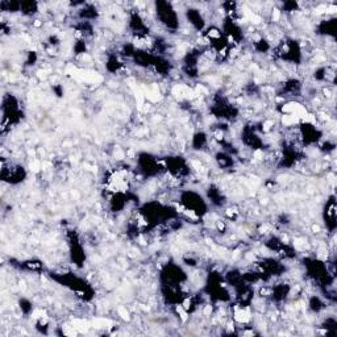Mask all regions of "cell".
Returning a JSON list of instances; mask_svg holds the SVG:
<instances>
[{
	"mask_svg": "<svg viewBox=\"0 0 337 337\" xmlns=\"http://www.w3.org/2000/svg\"><path fill=\"white\" fill-rule=\"evenodd\" d=\"M323 220H324L328 231L333 233L336 229V200H334L333 195L325 203L324 211H323Z\"/></svg>",
	"mask_w": 337,
	"mask_h": 337,
	"instance_id": "4fadbf2b",
	"label": "cell"
},
{
	"mask_svg": "<svg viewBox=\"0 0 337 337\" xmlns=\"http://www.w3.org/2000/svg\"><path fill=\"white\" fill-rule=\"evenodd\" d=\"M302 91V82L297 78H290L284 82L281 88V95H287V97H297Z\"/></svg>",
	"mask_w": 337,
	"mask_h": 337,
	"instance_id": "d6986e66",
	"label": "cell"
},
{
	"mask_svg": "<svg viewBox=\"0 0 337 337\" xmlns=\"http://www.w3.org/2000/svg\"><path fill=\"white\" fill-rule=\"evenodd\" d=\"M207 202L209 204H212L215 207H223L225 204V195L222 191V188L215 186V184H209L206 191Z\"/></svg>",
	"mask_w": 337,
	"mask_h": 337,
	"instance_id": "9a60e30c",
	"label": "cell"
},
{
	"mask_svg": "<svg viewBox=\"0 0 337 337\" xmlns=\"http://www.w3.org/2000/svg\"><path fill=\"white\" fill-rule=\"evenodd\" d=\"M123 66H124V63L122 62L117 54H109L106 62L107 71L115 74V73H119L123 69Z\"/></svg>",
	"mask_w": 337,
	"mask_h": 337,
	"instance_id": "44dd1931",
	"label": "cell"
},
{
	"mask_svg": "<svg viewBox=\"0 0 337 337\" xmlns=\"http://www.w3.org/2000/svg\"><path fill=\"white\" fill-rule=\"evenodd\" d=\"M74 52L75 54H84L87 52V42L84 38H78V40L75 41L74 44Z\"/></svg>",
	"mask_w": 337,
	"mask_h": 337,
	"instance_id": "f1b7e54d",
	"label": "cell"
},
{
	"mask_svg": "<svg viewBox=\"0 0 337 337\" xmlns=\"http://www.w3.org/2000/svg\"><path fill=\"white\" fill-rule=\"evenodd\" d=\"M241 140L248 148L253 150L263 149V145H265L263 138L258 133V128L253 124H248L244 127L243 132H241Z\"/></svg>",
	"mask_w": 337,
	"mask_h": 337,
	"instance_id": "8fae6325",
	"label": "cell"
},
{
	"mask_svg": "<svg viewBox=\"0 0 337 337\" xmlns=\"http://www.w3.org/2000/svg\"><path fill=\"white\" fill-rule=\"evenodd\" d=\"M99 17V11L94 4L84 3L83 6L79 7L78 10V19L79 21H94Z\"/></svg>",
	"mask_w": 337,
	"mask_h": 337,
	"instance_id": "e0dca14e",
	"label": "cell"
},
{
	"mask_svg": "<svg viewBox=\"0 0 337 337\" xmlns=\"http://www.w3.org/2000/svg\"><path fill=\"white\" fill-rule=\"evenodd\" d=\"M0 10L3 12H20L21 10V2H17V0H3L0 2Z\"/></svg>",
	"mask_w": 337,
	"mask_h": 337,
	"instance_id": "cb8c5ba5",
	"label": "cell"
},
{
	"mask_svg": "<svg viewBox=\"0 0 337 337\" xmlns=\"http://www.w3.org/2000/svg\"><path fill=\"white\" fill-rule=\"evenodd\" d=\"M336 17H328L322 20L316 27V33L325 37H334L336 36Z\"/></svg>",
	"mask_w": 337,
	"mask_h": 337,
	"instance_id": "2e32d148",
	"label": "cell"
},
{
	"mask_svg": "<svg viewBox=\"0 0 337 337\" xmlns=\"http://www.w3.org/2000/svg\"><path fill=\"white\" fill-rule=\"evenodd\" d=\"M69 248H70V257L75 266L82 268L83 263L86 262V253H84L83 245H82L81 240L77 236L75 232H70L69 233Z\"/></svg>",
	"mask_w": 337,
	"mask_h": 337,
	"instance_id": "7c38bea8",
	"label": "cell"
},
{
	"mask_svg": "<svg viewBox=\"0 0 337 337\" xmlns=\"http://www.w3.org/2000/svg\"><path fill=\"white\" fill-rule=\"evenodd\" d=\"M209 111L215 117L220 119L222 122H231V120H234L238 116V109L227 98L220 97V95L215 97Z\"/></svg>",
	"mask_w": 337,
	"mask_h": 337,
	"instance_id": "8992f818",
	"label": "cell"
},
{
	"mask_svg": "<svg viewBox=\"0 0 337 337\" xmlns=\"http://www.w3.org/2000/svg\"><path fill=\"white\" fill-rule=\"evenodd\" d=\"M38 7L40 6H38V3L37 2H35V0H22L20 12H21L24 16L32 17V16H35L36 13L38 12Z\"/></svg>",
	"mask_w": 337,
	"mask_h": 337,
	"instance_id": "603a6c76",
	"label": "cell"
},
{
	"mask_svg": "<svg viewBox=\"0 0 337 337\" xmlns=\"http://www.w3.org/2000/svg\"><path fill=\"white\" fill-rule=\"evenodd\" d=\"M159 278H161V284H167V286H183L187 282V274L177 263H167L163 266Z\"/></svg>",
	"mask_w": 337,
	"mask_h": 337,
	"instance_id": "52a82bcc",
	"label": "cell"
},
{
	"mask_svg": "<svg viewBox=\"0 0 337 337\" xmlns=\"http://www.w3.org/2000/svg\"><path fill=\"white\" fill-rule=\"evenodd\" d=\"M0 177H2V181L6 183L19 184L27 178V170L24 168V166L19 165V163H7L3 159Z\"/></svg>",
	"mask_w": 337,
	"mask_h": 337,
	"instance_id": "ba28073f",
	"label": "cell"
},
{
	"mask_svg": "<svg viewBox=\"0 0 337 337\" xmlns=\"http://www.w3.org/2000/svg\"><path fill=\"white\" fill-rule=\"evenodd\" d=\"M20 268L25 269L28 272H40V270H42L44 265L40 261H25V262H21Z\"/></svg>",
	"mask_w": 337,
	"mask_h": 337,
	"instance_id": "4316f807",
	"label": "cell"
},
{
	"mask_svg": "<svg viewBox=\"0 0 337 337\" xmlns=\"http://www.w3.org/2000/svg\"><path fill=\"white\" fill-rule=\"evenodd\" d=\"M184 16H186V20H187L188 24L195 31L204 32V29H206V19H204L202 11L198 10V8H194V7H190V8L186 10Z\"/></svg>",
	"mask_w": 337,
	"mask_h": 337,
	"instance_id": "5bb4252c",
	"label": "cell"
},
{
	"mask_svg": "<svg viewBox=\"0 0 337 337\" xmlns=\"http://www.w3.org/2000/svg\"><path fill=\"white\" fill-rule=\"evenodd\" d=\"M50 277L53 278L54 281L61 283L65 287L70 288L74 294H77V297L82 298L83 300H90L94 297V290L91 287L87 282L84 281L83 278H79L78 275L73 274V273H67V274H52Z\"/></svg>",
	"mask_w": 337,
	"mask_h": 337,
	"instance_id": "7a4b0ae2",
	"label": "cell"
},
{
	"mask_svg": "<svg viewBox=\"0 0 337 337\" xmlns=\"http://www.w3.org/2000/svg\"><path fill=\"white\" fill-rule=\"evenodd\" d=\"M19 306L24 315H29L31 312H33V304H32V302L29 299H25V298L20 299Z\"/></svg>",
	"mask_w": 337,
	"mask_h": 337,
	"instance_id": "83f0119b",
	"label": "cell"
},
{
	"mask_svg": "<svg viewBox=\"0 0 337 337\" xmlns=\"http://www.w3.org/2000/svg\"><path fill=\"white\" fill-rule=\"evenodd\" d=\"M165 170L175 179H182L190 174V165L181 156H170L163 158Z\"/></svg>",
	"mask_w": 337,
	"mask_h": 337,
	"instance_id": "9c48e42d",
	"label": "cell"
},
{
	"mask_svg": "<svg viewBox=\"0 0 337 337\" xmlns=\"http://www.w3.org/2000/svg\"><path fill=\"white\" fill-rule=\"evenodd\" d=\"M253 47H254V50H256L257 53H263V54L272 50V45H270V42L263 37L257 38V40L253 42Z\"/></svg>",
	"mask_w": 337,
	"mask_h": 337,
	"instance_id": "484cf974",
	"label": "cell"
},
{
	"mask_svg": "<svg viewBox=\"0 0 337 337\" xmlns=\"http://www.w3.org/2000/svg\"><path fill=\"white\" fill-rule=\"evenodd\" d=\"M291 287L287 283H277L274 284L273 287H270V294H269V298L273 300V302H282L286 298L290 295Z\"/></svg>",
	"mask_w": 337,
	"mask_h": 337,
	"instance_id": "ac0fdd59",
	"label": "cell"
},
{
	"mask_svg": "<svg viewBox=\"0 0 337 337\" xmlns=\"http://www.w3.org/2000/svg\"><path fill=\"white\" fill-rule=\"evenodd\" d=\"M194 150H203L204 148L208 145V136L204 132H197L192 136V141H191Z\"/></svg>",
	"mask_w": 337,
	"mask_h": 337,
	"instance_id": "7402d4cb",
	"label": "cell"
},
{
	"mask_svg": "<svg viewBox=\"0 0 337 337\" xmlns=\"http://www.w3.org/2000/svg\"><path fill=\"white\" fill-rule=\"evenodd\" d=\"M137 170L145 178H153L162 172H166L163 159L157 158L150 153H140L137 157Z\"/></svg>",
	"mask_w": 337,
	"mask_h": 337,
	"instance_id": "5b68a950",
	"label": "cell"
},
{
	"mask_svg": "<svg viewBox=\"0 0 337 337\" xmlns=\"http://www.w3.org/2000/svg\"><path fill=\"white\" fill-rule=\"evenodd\" d=\"M308 307L314 314H320L323 309L325 308V303L320 297H318V295H314V297L309 298Z\"/></svg>",
	"mask_w": 337,
	"mask_h": 337,
	"instance_id": "d4e9b609",
	"label": "cell"
},
{
	"mask_svg": "<svg viewBox=\"0 0 337 337\" xmlns=\"http://www.w3.org/2000/svg\"><path fill=\"white\" fill-rule=\"evenodd\" d=\"M128 27L131 32L136 36V38H148L150 35L149 25L147 24L145 19L142 17L138 11L133 10L129 13V21Z\"/></svg>",
	"mask_w": 337,
	"mask_h": 337,
	"instance_id": "30bf717a",
	"label": "cell"
},
{
	"mask_svg": "<svg viewBox=\"0 0 337 337\" xmlns=\"http://www.w3.org/2000/svg\"><path fill=\"white\" fill-rule=\"evenodd\" d=\"M2 116H3V119H2V131H3V133L8 127L19 124L21 122L24 113H22L19 99L15 95L8 94L3 98Z\"/></svg>",
	"mask_w": 337,
	"mask_h": 337,
	"instance_id": "3957f363",
	"label": "cell"
},
{
	"mask_svg": "<svg viewBox=\"0 0 337 337\" xmlns=\"http://www.w3.org/2000/svg\"><path fill=\"white\" fill-rule=\"evenodd\" d=\"M179 206L182 207V213L191 219L203 218L208 212V203L199 192L194 190H184L179 194Z\"/></svg>",
	"mask_w": 337,
	"mask_h": 337,
	"instance_id": "6da1fadb",
	"label": "cell"
},
{
	"mask_svg": "<svg viewBox=\"0 0 337 337\" xmlns=\"http://www.w3.org/2000/svg\"><path fill=\"white\" fill-rule=\"evenodd\" d=\"M154 13H156L157 21L167 31L177 32L181 28L178 12H177V10L172 3L162 2V0L156 2L154 3Z\"/></svg>",
	"mask_w": 337,
	"mask_h": 337,
	"instance_id": "277c9868",
	"label": "cell"
},
{
	"mask_svg": "<svg viewBox=\"0 0 337 337\" xmlns=\"http://www.w3.org/2000/svg\"><path fill=\"white\" fill-rule=\"evenodd\" d=\"M215 161L220 168H229L234 165L233 156L228 154L227 152H219L215 154Z\"/></svg>",
	"mask_w": 337,
	"mask_h": 337,
	"instance_id": "ffe728a7",
	"label": "cell"
},
{
	"mask_svg": "<svg viewBox=\"0 0 337 337\" xmlns=\"http://www.w3.org/2000/svg\"><path fill=\"white\" fill-rule=\"evenodd\" d=\"M36 62H37V54H36V52H29L28 58H27L25 63L31 66V65H35Z\"/></svg>",
	"mask_w": 337,
	"mask_h": 337,
	"instance_id": "4dcf8cb0",
	"label": "cell"
},
{
	"mask_svg": "<svg viewBox=\"0 0 337 337\" xmlns=\"http://www.w3.org/2000/svg\"><path fill=\"white\" fill-rule=\"evenodd\" d=\"M299 10V4L297 2H284L282 6V12L284 13H293L297 12Z\"/></svg>",
	"mask_w": 337,
	"mask_h": 337,
	"instance_id": "f546056e",
	"label": "cell"
}]
</instances>
